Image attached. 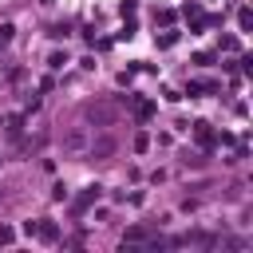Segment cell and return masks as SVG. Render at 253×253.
Masks as SVG:
<instances>
[{
    "label": "cell",
    "instance_id": "obj_1",
    "mask_svg": "<svg viewBox=\"0 0 253 253\" xmlns=\"http://www.w3.org/2000/svg\"><path fill=\"white\" fill-rule=\"evenodd\" d=\"M87 142H91V134L83 130V126H71L63 138H59V146H63V154H87Z\"/></svg>",
    "mask_w": 253,
    "mask_h": 253
},
{
    "label": "cell",
    "instance_id": "obj_2",
    "mask_svg": "<svg viewBox=\"0 0 253 253\" xmlns=\"http://www.w3.org/2000/svg\"><path fill=\"white\" fill-rule=\"evenodd\" d=\"M87 154H91V158H111V154H115V138H111V134L91 138V142H87Z\"/></svg>",
    "mask_w": 253,
    "mask_h": 253
},
{
    "label": "cell",
    "instance_id": "obj_3",
    "mask_svg": "<svg viewBox=\"0 0 253 253\" xmlns=\"http://www.w3.org/2000/svg\"><path fill=\"white\" fill-rule=\"evenodd\" d=\"M36 237H40V241H47V245H51V241H59V229H55V221L40 217V221H36Z\"/></svg>",
    "mask_w": 253,
    "mask_h": 253
},
{
    "label": "cell",
    "instance_id": "obj_4",
    "mask_svg": "<svg viewBox=\"0 0 253 253\" xmlns=\"http://www.w3.org/2000/svg\"><path fill=\"white\" fill-rule=\"evenodd\" d=\"M146 241H150V229L146 225H130L123 233V245H146Z\"/></svg>",
    "mask_w": 253,
    "mask_h": 253
},
{
    "label": "cell",
    "instance_id": "obj_5",
    "mask_svg": "<svg viewBox=\"0 0 253 253\" xmlns=\"http://www.w3.org/2000/svg\"><path fill=\"white\" fill-rule=\"evenodd\" d=\"M87 119H95V123H103V126H107V123L115 119V111H111V107H103V103H99V107L91 103V107H87Z\"/></svg>",
    "mask_w": 253,
    "mask_h": 253
},
{
    "label": "cell",
    "instance_id": "obj_6",
    "mask_svg": "<svg viewBox=\"0 0 253 253\" xmlns=\"http://www.w3.org/2000/svg\"><path fill=\"white\" fill-rule=\"evenodd\" d=\"M194 134H198V142L210 150L213 146V130H210V123H194Z\"/></svg>",
    "mask_w": 253,
    "mask_h": 253
},
{
    "label": "cell",
    "instance_id": "obj_7",
    "mask_svg": "<svg viewBox=\"0 0 253 253\" xmlns=\"http://www.w3.org/2000/svg\"><path fill=\"white\" fill-rule=\"evenodd\" d=\"M4 130H8L12 138H20V130H24V115H8V119H4Z\"/></svg>",
    "mask_w": 253,
    "mask_h": 253
},
{
    "label": "cell",
    "instance_id": "obj_8",
    "mask_svg": "<svg viewBox=\"0 0 253 253\" xmlns=\"http://www.w3.org/2000/svg\"><path fill=\"white\" fill-rule=\"evenodd\" d=\"M134 115H138V119H150V115H154V103H150V99H134Z\"/></svg>",
    "mask_w": 253,
    "mask_h": 253
},
{
    "label": "cell",
    "instance_id": "obj_9",
    "mask_svg": "<svg viewBox=\"0 0 253 253\" xmlns=\"http://www.w3.org/2000/svg\"><path fill=\"white\" fill-rule=\"evenodd\" d=\"M63 63H67V55H63V51H51V55H47V67H51V71H59Z\"/></svg>",
    "mask_w": 253,
    "mask_h": 253
},
{
    "label": "cell",
    "instance_id": "obj_10",
    "mask_svg": "<svg viewBox=\"0 0 253 253\" xmlns=\"http://www.w3.org/2000/svg\"><path fill=\"white\" fill-rule=\"evenodd\" d=\"M190 91H217V83H213V79H194Z\"/></svg>",
    "mask_w": 253,
    "mask_h": 253
},
{
    "label": "cell",
    "instance_id": "obj_11",
    "mask_svg": "<svg viewBox=\"0 0 253 253\" xmlns=\"http://www.w3.org/2000/svg\"><path fill=\"white\" fill-rule=\"evenodd\" d=\"M12 32H16L12 24H0V47H8V43H12Z\"/></svg>",
    "mask_w": 253,
    "mask_h": 253
},
{
    "label": "cell",
    "instance_id": "obj_12",
    "mask_svg": "<svg viewBox=\"0 0 253 253\" xmlns=\"http://www.w3.org/2000/svg\"><path fill=\"white\" fill-rule=\"evenodd\" d=\"M12 241H16V233H12L8 225H0V245H12Z\"/></svg>",
    "mask_w": 253,
    "mask_h": 253
},
{
    "label": "cell",
    "instance_id": "obj_13",
    "mask_svg": "<svg viewBox=\"0 0 253 253\" xmlns=\"http://www.w3.org/2000/svg\"><path fill=\"white\" fill-rule=\"evenodd\" d=\"M237 20H241V28H249V24H253V12H249V8H241V12H237Z\"/></svg>",
    "mask_w": 253,
    "mask_h": 253
},
{
    "label": "cell",
    "instance_id": "obj_14",
    "mask_svg": "<svg viewBox=\"0 0 253 253\" xmlns=\"http://www.w3.org/2000/svg\"><path fill=\"white\" fill-rule=\"evenodd\" d=\"M202 162H206L202 154H186V158H182V166H202Z\"/></svg>",
    "mask_w": 253,
    "mask_h": 253
},
{
    "label": "cell",
    "instance_id": "obj_15",
    "mask_svg": "<svg viewBox=\"0 0 253 253\" xmlns=\"http://www.w3.org/2000/svg\"><path fill=\"white\" fill-rule=\"evenodd\" d=\"M0 198H4V190H0Z\"/></svg>",
    "mask_w": 253,
    "mask_h": 253
}]
</instances>
